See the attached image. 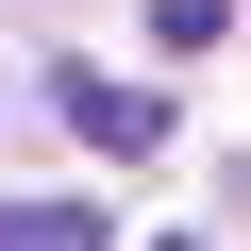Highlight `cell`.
I'll list each match as a JSON object with an SVG mask.
<instances>
[{
    "instance_id": "6da1fadb",
    "label": "cell",
    "mask_w": 251,
    "mask_h": 251,
    "mask_svg": "<svg viewBox=\"0 0 251 251\" xmlns=\"http://www.w3.org/2000/svg\"><path fill=\"white\" fill-rule=\"evenodd\" d=\"M50 117H67L84 151H168V100H151V84H117V67H84V50L50 67Z\"/></svg>"
},
{
    "instance_id": "7a4b0ae2",
    "label": "cell",
    "mask_w": 251,
    "mask_h": 251,
    "mask_svg": "<svg viewBox=\"0 0 251 251\" xmlns=\"http://www.w3.org/2000/svg\"><path fill=\"white\" fill-rule=\"evenodd\" d=\"M0 251H117L100 201H0Z\"/></svg>"
},
{
    "instance_id": "277c9868",
    "label": "cell",
    "mask_w": 251,
    "mask_h": 251,
    "mask_svg": "<svg viewBox=\"0 0 251 251\" xmlns=\"http://www.w3.org/2000/svg\"><path fill=\"white\" fill-rule=\"evenodd\" d=\"M151 251H184V234H151Z\"/></svg>"
},
{
    "instance_id": "3957f363",
    "label": "cell",
    "mask_w": 251,
    "mask_h": 251,
    "mask_svg": "<svg viewBox=\"0 0 251 251\" xmlns=\"http://www.w3.org/2000/svg\"><path fill=\"white\" fill-rule=\"evenodd\" d=\"M151 50H168V67H201V50H218V0H151Z\"/></svg>"
}]
</instances>
